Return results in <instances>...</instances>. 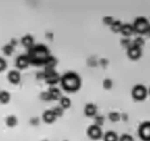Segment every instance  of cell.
Instances as JSON below:
<instances>
[{
	"label": "cell",
	"instance_id": "obj_1",
	"mask_svg": "<svg viewBox=\"0 0 150 141\" xmlns=\"http://www.w3.org/2000/svg\"><path fill=\"white\" fill-rule=\"evenodd\" d=\"M26 56H27L28 60H29L30 65L45 66V64L51 56V54H50L49 48L46 45L38 44L33 45L30 49H28Z\"/></svg>",
	"mask_w": 150,
	"mask_h": 141
},
{
	"label": "cell",
	"instance_id": "obj_2",
	"mask_svg": "<svg viewBox=\"0 0 150 141\" xmlns=\"http://www.w3.org/2000/svg\"><path fill=\"white\" fill-rule=\"evenodd\" d=\"M61 86L67 92H76L81 86L80 76L75 72H67L61 78Z\"/></svg>",
	"mask_w": 150,
	"mask_h": 141
},
{
	"label": "cell",
	"instance_id": "obj_3",
	"mask_svg": "<svg viewBox=\"0 0 150 141\" xmlns=\"http://www.w3.org/2000/svg\"><path fill=\"white\" fill-rule=\"evenodd\" d=\"M132 26H134V33H140V35L148 33V31L150 29V23L148 21V19L145 18V17H138L134 20Z\"/></svg>",
	"mask_w": 150,
	"mask_h": 141
},
{
	"label": "cell",
	"instance_id": "obj_4",
	"mask_svg": "<svg viewBox=\"0 0 150 141\" xmlns=\"http://www.w3.org/2000/svg\"><path fill=\"white\" fill-rule=\"evenodd\" d=\"M148 95V90L146 89L145 86L143 85H136L132 90H131V96L134 100L137 101H142L147 97Z\"/></svg>",
	"mask_w": 150,
	"mask_h": 141
},
{
	"label": "cell",
	"instance_id": "obj_5",
	"mask_svg": "<svg viewBox=\"0 0 150 141\" xmlns=\"http://www.w3.org/2000/svg\"><path fill=\"white\" fill-rule=\"evenodd\" d=\"M139 137L143 141H150V121H144L139 127Z\"/></svg>",
	"mask_w": 150,
	"mask_h": 141
},
{
	"label": "cell",
	"instance_id": "obj_6",
	"mask_svg": "<svg viewBox=\"0 0 150 141\" xmlns=\"http://www.w3.org/2000/svg\"><path fill=\"white\" fill-rule=\"evenodd\" d=\"M87 135L89 136L90 139H92V140H99V139L103 137L101 127L96 125H92L88 127Z\"/></svg>",
	"mask_w": 150,
	"mask_h": 141
},
{
	"label": "cell",
	"instance_id": "obj_7",
	"mask_svg": "<svg viewBox=\"0 0 150 141\" xmlns=\"http://www.w3.org/2000/svg\"><path fill=\"white\" fill-rule=\"evenodd\" d=\"M127 56L130 60L132 61H136V60H139L142 56V48L140 47H137V46H132L129 47L128 49H127Z\"/></svg>",
	"mask_w": 150,
	"mask_h": 141
},
{
	"label": "cell",
	"instance_id": "obj_8",
	"mask_svg": "<svg viewBox=\"0 0 150 141\" xmlns=\"http://www.w3.org/2000/svg\"><path fill=\"white\" fill-rule=\"evenodd\" d=\"M15 65H16V67L18 69H25L30 64H29V60H28L27 56L26 54H21V56H19L16 59Z\"/></svg>",
	"mask_w": 150,
	"mask_h": 141
},
{
	"label": "cell",
	"instance_id": "obj_9",
	"mask_svg": "<svg viewBox=\"0 0 150 141\" xmlns=\"http://www.w3.org/2000/svg\"><path fill=\"white\" fill-rule=\"evenodd\" d=\"M7 80L11 84L17 85L21 80V74L18 70H11L7 74Z\"/></svg>",
	"mask_w": 150,
	"mask_h": 141
},
{
	"label": "cell",
	"instance_id": "obj_10",
	"mask_svg": "<svg viewBox=\"0 0 150 141\" xmlns=\"http://www.w3.org/2000/svg\"><path fill=\"white\" fill-rule=\"evenodd\" d=\"M42 118H43V121H44L45 123L50 125V123H53L57 117L55 116V114H54L52 110H46L44 113H43Z\"/></svg>",
	"mask_w": 150,
	"mask_h": 141
},
{
	"label": "cell",
	"instance_id": "obj_11",
	"mask_svg": "<svg viewBox=\"0 0 150 141\" xmlns=\"http://www.w3.org/2000/svg\"><path fill=\"white\" fill-rule=\"evenodd\" d=\"M97 114V106L94 103H87L84 107V115L87 117H95Z\"/></svg>",
	"mask_w": 150,
	"mask_h": 141
},
{
	"label": "cell",
	"instance_id": "obj_12",
	"mask_svg": "<svg viewBox=\"0 0 150 141\" xmlns=\"http://www.w3.org/2000/svg\"><path fill=\"white\" fill-rule=\"evenodd\" d=\"M61 78L62 76H59V74L57 72L53 73V74L49 75V76H47L46 78H45V82H46V84H48L50 86V87H54L57 83H61Z\"/></svg>",
	"mask_w": 150,
	"mask_h": 141
},
{
	"label": "cell",
	"instance_id": "obj_13",
	"mask_svg": "<svg viewBox=\"0 0 150 141\" xmlns=\"http://www.w3.org/2000/svg\"><path fill=\"white\" fill-rule=\"evenodd\" d=\"M21 43L24 47H26L27 49H30L31 47L35 45V40L30 35H26L24 37H22L21 39Z\"/></svg>",
	"mask_w": 150,
	"mask_h": 141
},
{
	"label": "cell",
	"instance_id": "obj_14",
	"mask_svg": "<svg viewBox=\"0 0 150 141\" xmlns=\"http://www.w3.org/2000/svg\"><path fill=\"white\" fill-rule=\"evenodd\" d=\"M134 33V26L131 25V24H128V23L123 24V26H122V29H121V33L124 36L125 38H128L129 36H131Z\"/></svg>",
	"mask_w": 150,
	"mask_h": 141
},
{
	"label": "cell",
	"instance_id": "obj_15",
	"mask_svg": "<svg viewBox=\"0 0 150 141\" xmlns=\"http://www.w3.org/2000/svg\"><path fill=\"white\" fill-rule=\"evenodd\" d=\"M48 92H49V94H50V96H51L52 100H59V99H61L62 93H61V91H59V88L49 87V90H48Z\"/></svg>",
	"mask_w": 150,
	"mask_h": 141
},
{
	"label": "cell",
	"instance_id": "obj_16",
	"mask_svg": "<svg viewBox=\"0 0 150 141\" xmlns=\"http://www.w3.org/2000/svg\"><path fill=\"white\" fill-rule=\"evenodd\" d=\"M103 141H119V136L114 131H108L103 135Z\"/></svg>",
	"mask_w": 150,
	"mask_h": 141
},
{
	"label": "cell",
	"instance_id": "obj_17",
	"mask_svg": "<svg viewBox=\"0 0 150 141\" xmlns=\"http://www.w3.org/2000/svg\"><path fill=\"white\" fill-rule=\"evenodd\" d=\"M57 65V60L54 58V56H50L49 59H48V61L46 62V64H45V69H55V66Z\"/></svg>",
	"mask_w": 150,
	"mask_h": 141
},
{
	"label": "cell",
	"instance_id": "obj_18",
	"mask_svg": "<svg viewBox=\"0 0 150 141\" xmlns=\"http://www.w3.org/2000/svg\"><path fill=\"white\" fill-rule=\"evenodd\" d=\"M122 26H123V23L120 20H115L114 23L110 25V29L112 33H121Z\"/></svg>",
	"mask_w": 150,
	"mask_h": 141
},
{
	"label": "cell",
	"instance_id": "obj_19",
	"mask_svg": "<svg viewBox=\"0 0 150 141\" xmlns=\"http://www.w3.org/2000/svg\"><path fill=\"white\" fill-rule=\"evenodd\" d=\"M5 123L8 127H14L17 125L18 123V119H17L16 116L14 115H11V116H7L6 119H5Z\"/></svg>",
	"mask_w": 150,
	"mask_h": 141
},
{
	"label": "cell",
	"instance_id": "obj_20",
	"mask_svg": "<svg viewBox=\"0 0 150 141\" xmlns=\"http://www.w3.org/2000/svg\"><path fill=\"white\" fill-rule=\"evenodd\" d=\"M59 106L63 109H68L71 107V99L67 96H62L59 99Z\"/></svg>",
	"mask_w": 150,
	"mask_h": 141
},
{
	"label": "cell",
	"instance_id": "obj_21",
	"mask_svg": "<svg viewBox=\"0 0 150 141\" xmlns=\"http://www.w3.org/2000/svg\"><path fill=\"white\" fill-rule=\"evenodd\" d=\"M11 100V94L8 93L7 91H0V103H7L8 101Z\"/></svg>",
	"mask_w": 150,
	"mask_h": 141
},
{
	"label": "cell",
	"instance_id": "obj_22",
	"mask_svg": "<svg viewBox=\"0 0 150 141\" xmlns=\"http://www.w3.org/2000/svg\"><path fill=\"white\" fill-rule=\"evenodd\" d=\"M14 50H15V46H13V45L9 44V43L2 47V52L5 54V56H12Z\"/></svg>",
	"mask_w": 150,
	"mask_h": 141
},
{
	"label": "cell",
	"instance_id": "obj_23",
	"mask_svg": "<svg viewBox=\"0 0 150 141\" xmlns=\"http://www.w3.org/2000/svg\"><path fill=\"white\" fill-rule=\"evenodd\" d=\"M108 119H110L112 122H117L121 119V114L118 112H115V111L110 112L108 113Z\"/></svg>",
	"mask_w": 150,
	"mask_h": 141
},
{
	"label": "cell",
	"instance_id": "obj_24",
	"mask_svg": "<svg viewBox=\"0 0 150 141\" xmlns=\"http://www.w3.org/2000/svg\"><path fill=\"white\" fill-rule=\"evenodd\" d=\"M144 44H145V41H144V39L142 37H137L136 39L132 41V45L137 47H140V48H142V46H143Z\"/></svg>",
	"mask_w": 150,
	"mask_h": 141
},
{
	"label": "cell",
	"instance_id": "obj_25",
	"mask_svg": "<svg viewBox=\"0 0 150 141\" xmlns=\"http://www.w3.org/2000/svg\"><path fill=\"white\" fill-rule=\"evenodd\" d=\"M64 110H65V109H63L61 106H56L52 109V111H53V113L55 114L56 117H62L64 114Z\"/></svg>",
	"mask_w": 150,
	"mask_h": 141
},
{
	"label": "cell",
	"instance_id": "obj_26",
	"mask_svg": "<svg viewBox=\"0 0 150 141\" xmlns=\"http://www.w3.org/2000/svg\"><path fill=\"white\" fill-rule=\"evenodd\" d=\"M102 86L105 90H110L112 87V80L110 78H104V80L102 83Z\"/></svg>",
	"mask_w": 150,
	"mask_h": 141
},
{
	"label": "cell",
	"instance_id": "obj_27",
	"mask_svg": "<svg viewBox=\"0 0 150 141\" xmlns=\"http://www.w3.org/2000/svg\"><path fill=\"white\" fill-rule=\"evenodd\" d=\"M121 45L123 47H126L127 49H128L129 47L132 46V41H131L129 38H124V39H122L121 40Z\"/></svg>",
	"mask_w": 150,
	"mask_h": 141
},
{
	"label": "cell",
	"instance_id": "obj_28",
	"mask_svg": "<svg viewBox=\"0 0 150 141\" xmlns=\"http://www.w3.org/2000/svg\"><path fill=\"white\" fill-rule=\"evenodd\" d=\"M94 119H95V123H94V125H98V127H101V125L104 123V117H103L102 115H96Z\"/></svg>",
	"mask_w": 150,
	"mask_h": 141
},
{
	"label": "cell",
	"instance_id": "obj_29",
	"mask_svg": "<svg viewBox=\"0 0 150 141\" xmlns=\"http://www.w3.org/2000/svg\"><path fill=\"white\" fill-rule=\"evenodd\" d=\"M40 98L42 99V100H44V101H50V100H52L51 96H50V94H49V92H48V91L42 92V93L40 94Z\"/></svg>",
	"mask_w": 150,
	"mask_h": 141
},
{
	"label": "cell",
	"instance_id": "obj_30",
	"mask_svg": "<svg viewBox=\"0 0 150 141\" xmlns=\"http://www.w3.org/2000/svg\"><path fill=\"white\" fill-rule=\"evenodd\" d=\"M103 23L105 24V25H108L110 26L112 23H114V21H115V19L112 18V17L110 16H105V17H103Z\"/></svg>",
	"mask_w": 150,
	"mask_h": 141
},
{
	"label": "cell",
	"instance_id": "obj_31",
	"mask_svg": "<svg viewBox=\"0 0 150 141\" xmlns=\"http://www.w3.org/2000/svg\"><path fill=\"white\" fill-rule=\"evenodd\" d=\"M119 141H134L132 136L129 134H123L119 137Z\"/></svg>",
	"mask_w": 150,
	"mask_h": 141
},
{
	"label": "cell",
	"instance_id": "obj_32",
	"mask_svg": "<svg viewBox=\"0 0 150 141\" xmlns=\"http://www.w3.org/2000/svg\"><path fill=\"white\" fill-rule=\"evenodd\" d=\"M5 68H6V62H5V60L3 58L0 56V72L5 70Z\"/></svg>",
	"mask_w": 150,
	"mask_h": 141
},
{
	"label": "cell",
	"instance_id": "obj_33",
	"mask_svg": "<svg viewBox=\"0 0 150 141\" xmlns=\"http://www.w3.org/2000/svg\"><path fill=\"white\" fill-rule=\"evenodd\" d=\"M39 123H40V120H39V118H38V117L31 118V119H30V125H35V127H37V125H39Z\"/></svg>",
	"mask_w": 150,
	"mask_h": 141
},
{
	"label": "cell",
	"instance_id": "obj_34",
	"mask_svg": "<svg viewBox=\"0 0 150 141\" xmlns=\"http://www.w3.org/2000/svg\"><path fill=\"white\" fill-rule=\"evenodd\" d=\"M37 78L38 80H45V75H44V72H39L37 74Z\"/></svg>",
	"mask_w": 150,
	"mask_h": 141
},
{
	"label": "cell",
	"instance_id": "obj_35",
	"mask_svg": "<svg viewBox=\"0 0 150 141\" xmlns=\"http://www.w3.org/2000/svg\"><path fill=\"white\" fill-rule=\"evenodd\" d=\"M9 44H12L13 46H15V45L18 44V41H17L16 39H12V40H11V43H9Z\"/></svg>",
	"mask_w": 150,
	"mask_h": 141
},
{
	"label": "cell",
	"instance_id": "obj_36",
	"mask_svg": "<svg viewBox=\"0 0 150 141\" xmlns=\"http://www.w3.org/2000/svg\"><path fill=\"white\" fill-rule=\"evenodd\" d=\"M121 118H123L124 121H127V119H128V115H127V114H121Z\"/></svg>",
	"mask_w": 150,
	"mask_h": 141
},
{
	"label": "cell",
	"instance_id": "obj_37",
	"mask_svg": "<svg viewBox=\"0 0 150 141\" xmlns=\"http://www.w3.org/2000/svg\"><path fill=\"white\" fill-rule=\"evenodd\" d=\"M100 63H101V64H102V65H103V66H105V65H106V64H108V62H106V61H105V60H102V61H101V62H100Z\"/></svg>",
	"mask_w": 150,
	"mask_h": 141
},
{
	"label": "cell",
	"instance_id": "obj_38",
	"mask_svg": "<svg viewBox=\"0 0 150 141\" xmlns=\"http://www.w3.org/2000/svg\"><path fill=\"white\" fill-rule=\"evenodd\" d=\"M148 94H149V95H150V88H149V89H148Z\"/></svg>",
	"mask_w": 150,
	"mask_h": 141
},
{
	"label": "cell",
	"instance_id": "obj_39",
	"mask_svg": "<svg viewBox=\"0 0 150 141\" xmlns=\"http://www.w3.org/2000/svg\"><path fill=\"white\" fill-rule=\"evenodd\" d=\"M148 35H149V36H150V29H149V31H148Z\"/></svg>",
	"mask_w": 150,
	"mask_h": 141
},
{
	"label": "cell",
	"instance_id": "obj_40",
	"mask_svg": "<svg viewBox=\"0 0 150 141\" xmlns=\"http://www.w3.org/2000/svg\"><path fill=\"white\" fill-rule=\"evenodd\" d=\"M43 141H48V140H43Z\"/></svg>",
	"mask_w": 150,
	"mask_h": 141
},
{
	"label": "cell",
	"instance_id": "obj_41",
	"mask_svg": "<svg viewBox=\"0 0 150 141\" xmlns=\"http://www.w3.org/2000/svg\"><path fill=\"white\" fill-rule=\"evenodd\" d=\"M64 141H68V140H64Z\"/></svg>",
	"mask_w": 150,
	"mask_h": 141
}]
</instances>
